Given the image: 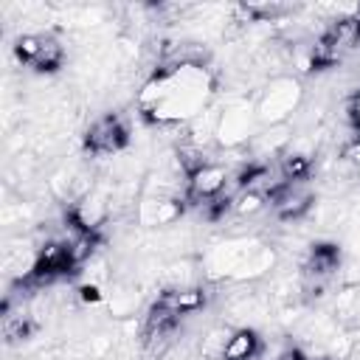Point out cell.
<instances>
[{
  "mask_svg": "<svg viewBox=\"0 0 360 360\" xmlns=\"http://www.w3.org/2000/svg\"><path fill=\"white\" fill-rule=\"evenodd\" d=\"M166 276H169V281H172V287H174V290L197 287V270H194V264H191V262H177V264H172Z\"/></svg>",
  "mask_w": 360,
  "mask_h": 360,
  "instance_id": "cell-16",
  "label": "cell"
},
{
  "mask_svg": "<svg viewBox=\"0 0 360 360\" xmlns=\"http://www.w3.org/2000/svg\"><path fill=\"white\" fill-rule=\"evenodd\" d=\"M340 163L346 169V174H352L357 183H360V138H352L343 152H340Z\"/></svg>",
  "mask_w": 360,
  "mask_h": 360,
  "instance_id": "cell-17",
  "label": "cell"
},
{
  "mask_svg": "<svg viewBox=\"0 0 360 360\" xmlns=\"http://www.w3.org/2000/svg\"><path fill=\"white\" fill-rule=\"evenodd\" d=\"M112 214V202H110V194L107 188H90L84 197H79L73 202V211H70V219L87 231V233H98L101 225H107Z\"/></svg>",
  "mask_w": 360,
  "mask_h": 360,
  "instance_id": "cell-6",
  "label": "cell"
},
{
  "mask_svg": "<svg viewBox=\"0 0 360 360\" xmlns=\"http://www.w3.org/2000/svg\"><path fill=\"white\" fill-rule=\"evenodd\" d=\"M62 62H65V45L56 37L42 34V48H39V53H37V59H34L31 68L34 70H42V73H51V70L62 68Z\"/></svg>",
  "mask_w": 360,
  "mask_h": 360,
  "instance_id": "cell-13",
  "label": "cell"
},
{
  "mask_svg": "<svg viewBox=\"0 0 360 360\" xmlns=\"http://www.w3.org/2000/svg\"><path fill=\"white\" fill-rule=\"evenodd\" d=\"M202 276L211 281H256L276 267V250L253 236H231L211 245L200 262Z\"/></svg>",
  "mask_w": 360,
  "mask_h": 360,
  "instance_id": "cell-2",
  "label": "cell"
},
{
  "mask_svg": "<svg viewBox=\"0 0 360 360\" xmlns=\"http://www.w3.org/2000/svg\"><path fill=\"white\" fill-rule=\"evenodd\" d=\"M160 301L174 312V315H186V312H197L205 304V292L200 287H183V290H169L160 295Z\"/></svg>",
  "mask_w": 360,
  "mask_h": 360,
  "instance_id": "cell-11",
  "label": "cell"
},
{
  "mask_svg": "<svg viewBox=\"0 0 360 360\" xmlns=\"http://www.w3.org/2000/svg\"><path fill=\"white\" fill-rule=\"evenodd\" d=\"M180 214H183V202L172 194H143L138 205V222L146 228L172 225L180 219Z\"/></svg>",
  "mask_w": 360,
  "mask_h": 360,
  "instance_id": "cell-8",
  "label": "cell"
},
{
  "mask_svg": "<svg viewBox=\"0 0 360 360\" xmlns=\"http://www.w3.org/2000/svg\"><path fill=\"white\" fill-rule=\"evenodd\" d=\"M256 132H259L256 104L253 101H228L219 110L214 141L225 149H239V146H248Z\"/></svg>",
  "mask_w": 360,
  "mask_h": 360,
  "instance_id": "cell-4",
  "label": "cell"
},
{
  "mask_svg": "<svg viewBox=\"0 0 360 360\" xmlns=\"http://www.w3.org/2000/svg\"><path fill=\"white\" fill-rule=\"evenodd\" d=\"M259 354H262V338L250 326L233 329L222 349V360H256Z\"/></svg>",
  "mask_w": 360,
  "mask_h": 360,
  "instance_id": "cell-9",
  "label": "cell"
},
{
  "mask_svg": "<svg viewBox=\"0 0 360 360\" xmlns=\"http://www.w3.org/2000/svg\"><path fill=\"white\" fill-rule=\"evenodd\" d=\"M129 141V132L124 127V121L112 112L96 118L90 127H87V135H84V146L93 152V155H118Z\"/></svg>",
  "mask_w": 360,
  "mask_h": 360,
  "instance_id": "cell-5",
  "label": "cell"
},
{
  "mask_svg": "<svg viewBox=\"0 0 360 360\" xmlns=\"http://www.w3.org/2000/svg\"><path fill=\"white\" fill-rule=\"evenodd\" d=\"M281 174H284V180H304L307 174H309V155H304V152H290V155H284L281 158Z\"/></svg>",
  "mask_w": 360,
  "mask_h": 360,
  "instance_id": "cell-15",
  "label": "cell"
},
{
  "mask_svg": "<svg viewBox=\"0 0 360 360\" xmlns=\"http://www.w3.org/2000/svg\"><path fill=\"white\" fill-rule=\"evenodd\" d=\"M301 101H304V87L295 76H273L264 84V90L259 93V98L253 101L259 127L287 124L295 115V110L301 107Z\"/></svg>",
  "mask_w": 360,
  "mask_h": 360,
  "instance_id": "cell-3",
  "label": "cell"
},
{
  "mask_svg": "<svg viewBox=\"0 0 360 360\" xmlns=\"http://www.w3.org/2000/svg\"><path fill=\"white\" fill-rule=\"evenodd\" d=\"M231 174L225 166L219 163H200L188 172V197L191 200H217L225 186H228Z\"/></svg>",
  "mask_w": 360,
  "mask_h": 360,
  "instance_id": "cell-7",
  "label": "cell"
},
{
  "mask_svg": "<svg viewBox=\"0 0 360 360\" xmlns=\"http://www.w3.org/2000/svg\"><path fill=\"white\" fill-rule=\"evenodd\" d=\"M346 115H349V121L354 124V129H360V90H354V93L349 96V101H346Z\"/></svg>",
  "mask_w": 360,
  "mask_h": 360,
  "instance_id": "cell-18",
  "label": "cell"
},
{
  "mask_svg": "<svg viewBox=\"0 0 360 360\" xmlns=\"http://www.w3.org/2000/svg\"><path fill=\"white\" fill-rule=\"evenodd\" d=\"M335 321L340 326H349V323L360 321V284H349L346 290L338 292V298H335Z\"/></svg>",
  "mask_w": 360,
  "mask_h": 360,
  "instance_id": "cell-12",
  "label": "cell"
},
{
  "mask_svg": "<svg viewBox=\"0 0 360 360\" xmlns=\"http://www.w3.org/2000/svg\"><path fill=\"white\" fill-rule=\"evenodd\" d=\"M211 96L214 76L202 62H169L141 87L138 107L152 124H188L208 110Z\"/></svg>",
  "mask_w": 360,
  "mask_h": 360,
  "instance_id": "cell-1",
  "label": "cell"
},
{
  "mask_svg": "<svg viewBox=\"0 0 360 360\" xmlns=\"http://www.w3.org/2000/svg\"><path fill=\"white\" fill-rule=\"evenodd\" d=\"M264 205H267V197H264L262 191H256V188H245V191H239V194L231 200V208H233L239 217H253V214H259Z\"/></svg>",
  "mask_w": 360,
  "mask_h": 360,
  "instance_id": "cell-14",
  "label": "cell"
},
{
  "mask_svg": "<svg viewBox=\"0 0 360 360\" xmlns=\"http://www.w3.org/2000/svg\"><path fill=\"white\" fill-rule=\"evenodd\" d=\"M290 138H292V135H290V127H287V124H278V127H264V129H259L248 146L253 149V155L267 158V155H278V152L290 143Z\"/></svg>",
  "mask_w": 360,
  "mask_h": 360,
  "instance_id": "cell-10",
  "label": "cell"
}]
</instances>
